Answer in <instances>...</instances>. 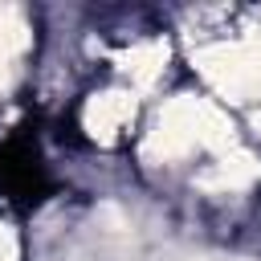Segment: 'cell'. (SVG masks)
I'll list each match as a JSON object with an SVG mask.
<instances>
[{
    "label": "cell",
    "mask_w": 261,
    "mask_h": 261,
    "mask_svg": "<svg viewBox=\"0 0 261 261\" xmlns=\"http://www.w3.org/2000/svg\"><path fill=\"white\" fill-rule=\"evenodd\" d=\"M45 192V167L41 155L24 143H8L0 147V196L4 200H24L37 204Z\"/></svg>",
    "instance_id": "obj_1"
}]
</instances>
